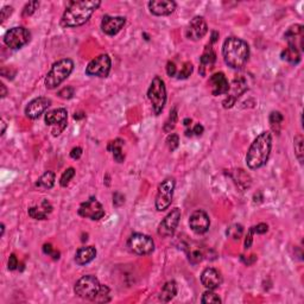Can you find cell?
I'll return each mask as SVG.
<instances>
[{"mask_svg": "<svg viewBox=\"0 0 304 304\" xmlns=\"http://www.w3.org/2000/svg\"><path fill=\"white\" fill-rule=\"evenodd\" d=\"M81 156H82V149L79 148V146H77V148H74L73 150L70 151V157L73 159H79Z\"/></svg>", "mask_w": 304, "mask_h": 304, "instance_id": "681fc988", "label": "cell"}, {"mask_svg": "<svg viewBox=\"0 0 304 304\" xmlns=\"http://www.w3.org/2000/svg\"><path fill=\"white\" fill-rule=\"evenodd\" d=\"M176 182L172 177L165 178L162 181L161 185L158 186L157 189L156 201H154V206L158 212H164L168 208L171 206L172 197H174Z\"/></svg>", "mask_w": 304, "mask_h": 304, "instance_id": "52a82bcc", "label": "cell"}, {"mask_svg": "<svg viewBox=\"0 0 304 304\" xmlns=\"http://www.w3.org/2000/svg\"><path fill=\"white\" fill-rule=\"evenodd\" d=\"M193 135H201L202 133H203V131H204V129H203V126H202L201 124H196L195 126L193 127Z\"/></svg>", "mask_w": 304, "mask_h": 304, "instance_id": "f907efd6", "label": "cell"}, {"mask_svg": "<svg viewBox=\"0 0 304 304\" xmlns=\"http://www.w3.org/2000/svg\"><path fill=\"white\" fill-rule=\"evenodd\" d=\"M18 265H19V263H18V259L17 257H16V254H12L10 255L9 258V264H7V266H9V270L10 271H15L16 269L18 268Z\"/></svg>", "mask_w": 304, "mask_h": 304, "instance_id": "f6af8a7d", "label": "cell"}, {"mask_svg": "<svg viewBox=\"0 0 304 304\" xmlns=\"http://www.w3.org/2000/svg\"><path fill=\"white\" fill-rule=\"evenodd\" d=\"M181 221L180 208H174L169 214L161 221L158 226V236L162 238H170L174 236L176 228Z\"/></svg>", "mask_w": 304, "mask_h": 304, "instance_id": "8fae6325", "label": "cell"}, {"mask_svg": "<svg viewBox=\"0 0 304 304\" xmlns=\"http://www.w3.org/2000/svg\"><path fill=\"white\" fill-rule=\"evenodd\" d=\"M283 121H284V116H283L281 112L278 111L271 112L270 117H269V122H270L271 130L273 131L274 133H277V135H279V132H281Z\"/></svg>", "mask_w": 304, "mask_h": 304, "instance_id": "1f68e13d", "label": "cell"}, {"mask_svg": "<svg viewBox=\"0 0 304 304\" xmlns=\"http://www.w3.org/2000/svg\"><path fill=\"white\" fill-rule=\"evenodd\" d=\"M1 125H2V130H1V135H4L5 133V129H6V125H5L4 121H1Z\"/></svg>", "mask_w": 304, "mask_h": 304, "instance_id": "9f6ffc18", "label": "cell"}, {"mask_svg": "<svg viewBox=\"0 0 304 304\" xmlns=\"http://www.w3.org/2000/svg\"><path fill=\"white\" fill-rule=\"evenodd\" d=\"M130 252L137 255H149L154 251V241L143 233H133L127 240Z\"/></svg>", "mask_w": 304, "mask_h": 304, "instance_id": "ba28073f", "label": "cell"}, {"mask_svg": "<svg viewBox=\"0 0 304 304\" xmlns=\"http://www.w3.org/2000/svg\"><path fill=\"white\" fill-rule=\"evenodd\" d=\"M217 37H219V34L217 33V31H213L212 33V39H210V43H215L217 42Z\"/></svg>", "mask_w": 304, "mask_h": 304, "instance_id": "f5cc1de1", "label": "cell"}, {"mask_svg": "<svg viewBox=\"0 0 304 304\" xmlns=\"http://www.w3.org/2000/svg\"><path fill=\"white\" fill-rule=\"evenodd\" d=\"M52 212V206L48 200H42L38 204L29 208L28 214L34 220H45L48 215Z\"/></svg>", "mask_w": 304, "mask_h": 304, "instance_id": "cb8c5ba5", "label": "cell"}, {"mask_svg": "<svg viewBox=\"0 0 304 304\" xmlns=\"http://www.w3.org/2000/svg\"><path fill=\"white\" fill-rule=\"evenodd\" d=\"M285 41L287 42V47L297 48L301 52L303 51V39H304V31L303 25L301 24H295V25L290 26L284 34Z\"/></svg>", "mask_w": 304, "mask_h": 304, "instance_id": "ffe728a7", "label": "cell"}, {"mask_svg": "<svg viewBox=\"0 0 304 304\" xmlns=\"http://www.w3.org/2000/svg\"><path fill=\"white\" fill-rule=\"evenodd\" d=\"M74 176H75V169L74 168H68V169L65 170V172H63L62 176H61L60 178V185L61 186H67L69 185V182H70L71 180L74 178Z\"/></svg>", "mask_w": 304, "mask_h": 304, "instance_id": "f35d334b", "label": "cell"}, {"mask_svg": "<svg viewBox=\"0 0 304 304\" xmlns=\"http://www.w3.org/2000/svg\"><path fill=\"white\" fill-rule=\"evenodd\" d=\"M167 73H168V75H169L170 77L177 75V68H176L175 63L171 62V61H169V62H168V65H167Z\"/></svg>", "mask_w": 304, "mask_h": 304, "instance_id": "c3c4849f", "label": "cell"}, {"mask_svg": "<svg viewBox=\"0 0 304 304\" xmlns=\"http://www.w3.org/2000/svg\"><path fill=\"white\" fill-rule=\"evenodd\" d=\"M51 106V100L49 98L39 97L31 100L25 107V116L29 119H38L42 114Z\"/></svg>", "mask_w": 304, "mask_h": 304, "instance_id": "d6986e66", "label": "cell"}, {"mask_svg": "<svg viewBox=\"0 0 304 304\" xmlns=\"http://www.w3.org/2000/svg\"><path fill=\"white\" fill-rule=\"evenodd\" d=\"M4 232H5V225L4 223H1V236H4Z\"/></svg>", "mask_w": 304, "mask_h": 304, "instance_id": "6f0895ef", "label": "cell"}, {"mask_svg": "<svg viewBox=\"0 0 304 304\" xmlns=\"http://www.w3.org/2000/svg\"><path fill=\"white\" fill-rule=\"evenodd\" d=\"M208 33V25L204 20L203 17L201 16H196L193 19L190 20L186 26V38L190 39V41L197 42L200 39L203 38Z\"/></svg>", "mask_w": 304, "mask_h": 304, "instance_id": "2e32d148", "label": "cell"}, {"mask_svg": "<svg viewBox=\"0 0 304 304\" xmlns=\"http://www.w3.org/2000/svg\"><path fill=\"white\" fill-rule=\"evenodd\" d=\"M177 118H178L177 108L174 107L171 109V111H170L169 118H168V120L165 121V124H164V132L170 133L172 130L175 129L176 122H177Z\"/></svg>", "mask_w": 304, "mask_h": 304, "instance_id": "836d02e7", "label": "cell"}, {"mask_svg": "<svg viewBox=\"0 0 304 304\" xmlns=\"http://www.w3.org/2000/svg\"><path fill=\"white\" fill-rule=\"evenodd\" d=\"M301 56H302V52L297 49V48L293 47H287L285 48L282 51V58L284 61H287L290 65H298L301 62Z\"/></svg>", "mask_w": 304, "mask_h": 304, "instance_id": "f546056e", "label": "cell"}, {"mask_svg": "<svg viewBox=\"0 0 304 304\" xmlns=\"http://www.w3.org/2000/svg\"><path fill=\"white\" fill-rule=\"evenodd\" d=\"M13 13V7L12 6H4L0 11V19H1V23H4L7 18L10 17Z\"/></svg>", "mask_w": 304, "mask_h": 304, "instance_id": "7bdbcfd3", "label": "cell"}, {"mask_svg": "<svg viewBox=\"0 0 304 304\" xmlns=\"http://www.w3.org/2000/svg\"><path fill=\"white\" fill-rule=\"evenodd\" d=\"M97 257V249L94 246H86L80 247L76 251L75 254V263L77 265H87V264L92 263Z\"/></svg>", "mask_w": 304, "mask_h": 304, "instance_id": "d4e9b609", "label": "cell"}, {"mask_svg": "<svg viewBox=\"0 0 304 304\" xmlns=\"http://www.w3.org/2000/svg\"><path fill=\"white\" fill-rule=\"evenodd\" d=\"M80 217L90 219L93 221H99L105 217V209L103 206L98 201L95 197H90L86 202L81 203L77 210Z\"/></svg>", "mask_w": 304, "mask_h": 304, "instance_id": "7c38bea8", "label": "cell"}, {"mask_svg": "<svg viewBox=\"0 0 304 304\" xmlns=\"http://www.w3.org/2000/svg\"><path fill=\"white\" fill-rule=\"evenodd\" d=\"M223 61L229 68H244L250 58V45L238 37H228L222 45Z\"/></svg>", "mask_w": 304, "mask_h": 304, "instance_id": "277c9868", "label": "cell"}, {"mask_svg": "<svg viewBox=\"0 0 304 304\" xmlns=\"http://www.w3.org/2000/svg\"><path fill=\"white\" fill-rule=\"evenodd\" d=\"M122 146H124V140L122 139H116L113 141H109L107 150L109 152H112L113 154V158L116 159V162L118 163H122L125 161V154L124 151H122Z\"/></svg>", "mask_w": 304, "mask_h": 304, "instance_id": "f1b7e54d", "label": "cell"}, {"mask_svg": "<svg viewBox=\"0 0 304 304\" xmlns=\"http://www.w3.org/2000/svg\"><path fill=\"white\" fill-rule=\"evenodd\" d=\"M0 87H1V94H0V95H1V98H5V97H6V94H7L6 87H5L4 84H1V86H0Z\"/></svg>", "mask_w": 304, "mask_h": 304, "instance_id": "db71d44e", "label": "cell"}, {"mask_svg": "<svg viewBox=\"0 0 304 304\" xmlns=\"http://www.w3.org/2000/svg\"><path fill=\"white\" fill-rule=\"evenodd\" d=\"M38 7H39V1H37V0L29 1L28 4L23 7L22 16L23 17H30V16H33L34 13L38 10Z\"/></svg>", "mask_w": 304, "mask_h": 304, "instance_id": "8d00e7d4", "label": "cell"}, {"mask_svg": "<svg viewBox=\"0 0 304 304\" xmlns=\"http://www.w3.org/2000/svg\"><path fill=\"white\" fill-rule=\"evenodd\" d=\"M56 175L52 171H45L41 177L37 180L36 186L41 189H51L55 185Z\"/></svg>", "mask_w": 304, "mask_h": 304, "instance_id": "4dcf8cb0", "label": "cell"}, {"mask_svg": "<svg viewBox=\"0 0 304 304\" xmlns=\"http://www.w3.org/2000/svg\"><path fill=\"white\" fill-rule=\"evenodd\" d=\"M250 257L251 258H247V259H246V258H245L244 255H241V260L244 261V263L246 264V265H252V264L254 263L255 260H257V257H255V255H250Z\"/></svg>", "mask_w": 304, "mask_h": 304, "instance_id": "816d5d0a", "label": "cell"}, {"mask_svg": "<svg viewBox=\"0 0 304 304\" xmlns=\"http://www.w3.org/2000/svg\"><path fill=\"white\" fill-rule=\"evenodd\" d=\"M252 229H253V233H257V234H265V233H268V231H269V226L266 225V223H258L257 226H253L252 227Z\"/></svg>", "mask_w": 304, "mask_h": 304, "instance_id": "ee69618b", "label": "cell"}, {"mask_svg": "<svg viewBox=\"0 0 304 304\" xmlns=\"http://www.w3.org/2000/svg\"><path fill=\"white\" fill-rule=\"evenodd\" d=\"M74 292L82 300L93 301V302H109L111 301V290L107 285H103L93 274H86L81 277L74 285Z\"/></svg>", "mask_w": 304, "mask_h": 304, "instance_id": "7a4b0ae2", "label": "cell"}, {"mask_svg": "<svg viewBox=\"0 0 304 304\" xmlns=\"http://www.w3.org/2000/svg\"><path fill=\"white\" fill-rule=\"evenodd\" d=\"M208 84L210 87V92L214 97H219V95L227 94L229 90V82L227 77L225 76L223 73H215L209 77Z\"/></svg>", "mask_w": 304, "mask_h": 304, "instance_id": "7402d4cb", "label": "cell"}, {"mask_svg": "<svg viewBox=\"0 0 304 304\" xmlns=\"http://www.w3.org/2000/svg\"><path fill=\"white\" fill-rule=\"evenodd\" d=\"M272 150V135L264 131L257 135L246 153V164L251 170H257L268 163Z\"/></svg>", "mask_w": 304, "mask_h": 304, "instance_id": "3957f363", "label": "cell"}, {"mask_svg": "<svg viewBox=\"0 0 304 304\" xmlns=\"http://www.w3.org/2000/svg\"><path fill=\"white\" fill-rule=\"evenodd\" d=\"M217 62V54H215L214 49L212 48V45L208 44L204 48V51L202 54L201 58H200V73L202 75L206 74L207 68H213L214 63Z\"/></svg>", "mask_w": 304, "mask_h": 304, "instance_id": "484cf974", "label": "cell"}, {"mask_svg": "<svg viewBox=\"0 0 304 304\" xmlns=\"http://www.w3.org/2000/svg\"><path fill=\"white\" fill-rule=\"evenodd\" d=\"M303 135H297L293 139V148H295V154L296 158L298 159L301 164H303V157H304V148H303Z\"/></svg>", "mask_w": 304, "mask_h": 304, "instance_id": "d6a6232c", "label": "cell"}, {"mask_svg": "<svg viewBox=\"0 0 304 304\" xmlns=\"http://www.w3.org/2000/svg\"><path fill=\"white\" fill-rule=\"evenodd\" d=\"M193 70H194L193 63H191V62H186L185 65H183L182 69H181V70L177 73V79L178 80L188 79V77L190 76L191 74H193Z\"/></svg>", "mask_w": 304, "mask_h": 304, "instance_id": "74e56055", "label": "cell"}, {"mask_svg": "<svg viewBox=\"0 0 304 304\" xmlns=\"http://www.w3.org/2000/svg\"><path fill=\"white\" fill-rule=\"evenodd\" d=\"M67 119H68V112L66 108H56L49 111L44 117V121L50 126H56L52 131L54 135H58L67 127Z\"/></svg>", "mask_w": 304, "mask_h": 304, "instance_id": "5bb4252c", "label": "cell"}, {"mask_svg": "<svg viewBox=\"0 0 304 304\" xmlns=\"http://www.w3.org/2000/svg\"><path fill=\"white\" fill-rule=\"evenodd\" d=\"M201 283L208 290H215L222 284V276L217 269L207 268L201 273Z\"/></svg>", "mask_w": 304, "mask_h": 304, "instance_id": "603a6c76", "label": "cell"}, {"mask_svg": "<svg viewBox=\"0 0 304 304\" xmlns=\"http://www.w3.org/2000/svg\"><path fill=\"white\" fill-rule=\"evenodd\" d=\"M148 98L150 100L154 114L159 116L163 112L167 103V87L163 80L159 76L152 79L150 87L148 89Z\"/></svg>", "mask_w": 304, "mask_h": 304, "instance_id": "8992f818", "label": "cell"}, {"mask_svg": "<svg viewBox=\"0 0 304 304\" xmlns=\"http://www.w3.org/2000/svg\"><path fill=\"white\" fill-rule=\"evenodd\" d=\"M177 295V283L175 281L167 282L162 287L161 293H159V301L164 303H169Z\"/></svg>", "mask_w": 304, "mask_h": 304, "instance_id": "4316f807", "label": "cell"}, {"mask_svg": "<svg viewBox=\"0 0 304 304\" xmlns=\"http://www.w3.org/2000/svg\"><path fill=\"white\" fill-rule=\"evenodd\" d=\"M180 249L185 251L189 263L193 264V265L200 264L206 257V251H204L203 247L199 242L191 241V240H182L180 244Z\"/></svg>", "mask_w": 304, "mask_h": 304, "instance_id": "9a60e30c", "label": "cell"}, {"mask_svg": "<svg viewBox=\"0 0 304 304\" xmlns=\"http://www.w3.org/2000/svg\"><path fill=\"white\" fill-rule=\"evenodd\" d=\"M178 145H180V137H178V135H176V133H171V135H168L167 146L170 151L171 152L175 151L176 149L178 148Z\"/></svg>", "mask_w": 304, "mask_h": 304, "instance_id": "ab89813d", "label": "cell"}, {"mask_svg": "<svg viewBox=\"0 0 304 304\" xmlns=\"http://www.w3.org/2000/svg\"><path fill=\"white\" fill-rule=\"evenodd\" d=\"M125 203V196L120 193H116L113 195V204L116 207H120Z\"/></svg>", "mask_w": 304, "mask_h": 304, "instance_id": "7dc6e473", "label": "cell"}, {"mask_svg": "<svg viewBox=\"0 0 304 304\" xmlns=\"http://www.w3.org/2000/svg\"><path fill=\"white\" fill-rule=\"evenodd\" d=\"M249 89L247 87V81L245 80V77H236V79L232 81V84H229V90L227 93V98L223 100L222 105L225 108H231L236 105V100L244 94L246 90Z\"/></svg>", "mask_w": 304, "mask_h": 304, "instance_id": "4fadbf2b", "label": "cell"}, {"mask_svg": "<svg viewBox=\"0 0 304 304\" xmlns=\"http://www.w3.org/2000/svg\"><path fill=\"white\" fill-rule=\"evenodd\" d=\"M231 176H232V178H233L234 182H236V185H238V186H240V188L242 189V190L250 188L251 185H252V178H251V176L247 174L245 170L236 169L233 172H232Z\"/></svg>", "mask_w": 304, "mask_h": 304, "instance_id": "83f0119b", "label": "cell"}, {"mask_svg": "<svg viewBox=\"0 0 304 304\" xmlns=\"http://www.w3.org/2000/svg\"><path fill=\"white\" fill-rule=\"evenodd\" d=\"M148 6L153 16L164 17V16H170L174 13L177 5L172 0H152L148 2Z\"/></svg>", "mask_w": 304, "mask_h": 304, "instance_id": "44dd1931", "label": "cell"}, {"mask_svg": "<svg viewBox=\"0 0 304 304\" xmlns=\"http://www.w3.org/2000/svg\"><path fill=\"white\" fill-rule=\"evenodd\" d=\"M99 0H75L67 5L61 25L63 28H79L84 25L90 19L92 15L100 7Z\"/></svg>", "mask_w": 304, "mask_h": 304, "instance_id": "6da1fadb", "label": "cell"}, {"mask_svg": "<svg viewBox=\"0 0 304 304\" xmlns=\"http://www.w3.org/2000/svg\"><path fill=\"white\" fill-rule=\"evenodd\" d=\"M189 226L195 234L207 233L210 227V219L204 210L197 209L189 218Z\"/></svg>", "mask_w": 304, "mask_h": 304, "instance_id": "e0dca14e", "label": "cell"}, {"mask_svg": "<svg viewBox=\"0 0 304 304\" xmlns=\"http://www.w3.org/2000/svg\"><path fill=\"white\" fill-rule=\"evenodd\" d=\"M112 60L107 54H101L93 58L86 67V75L97 77H107L111 73Z\"/></svg>", "mask_w": 304, "mask_h": 304, "instance_id": "30bf717a", "label": "cell"}, {"mask_svg": "<svg viewBox=\"0 0 304 304\" xmlns=\"http://www.w3.org/2000/svg\"><path fill=\"white\" fill-rule=\"evenodd\" d=\"M31 34L23 26H16L6 31L4 36V43L11 50H19L30 42Z\"/></svg>", "mask_w": 304, "mask_h": 304, "instance_id": "9c48e42d", "label": "cell"}, {"mask_svg": "<svg viewBox=\"0 0 304 304\" xmlns=\"http://www.w3.org/2000/svg\"><path fill=\"white\" fill-rule=\"evenodd\" d=\"M222 301H221V298L219 297V295H217L215 292H213V290H208L206 292H203V295H202V298H201V303H221Z\"/></svg>", "mask_w": 304, "mask_h": 304, "instance_id": "d590c367", "label": "cell"}, {"mask_svg": "<svg viewBox=\"0 0 304 304\" xmlns=\"http://www.w3.org/2000/svg\"><path fill=\"white\" fill-rule=\"evenodd\" d=\"M226 234L233 240H239L242 236V234H244V227L240 223H234V225L229 226L227 228Z\"/></svg>", "mask_w": 304, "mask_h": 304, "instance_id": "e575fe53", "label": "cell"}, {"mask_svg": "<svg viewBox=\"0 0 304 304\" xmlns=\"http://www.w3.org/2000/svg\"><path fill=\"white\" fill-rule=\"evenodd\" d=\"M126 24V18L121 16H103L101 20V30L107 36H116Z\"/></svg>", "mask_w": 304, "mask_h": 304, "instance_id": "ac0fdd59", "label": "cell"}, {"mask_svg": "<svg viewBox=\"0 0 304 304\" xmlns=\"http://www.w3.org/2000/svg\"><path fill=\"white\" fill-rule=\"evenodd\" d=\"M74 93H75V89H74L73 87L68 86V87L62 88V89H61L60 92L57 93V95L60 98L66 99V100H69V99H71L74 97Z\"/></svg>", "mask_w": 304, "mask_h": 304, "instance_id": "60d3db41", "label": "cell"}, {"mask_svg": "<svg viewBox=\"0 0 304 304\" xmlns=\"http://www.w3.org/2000/svg\"><path fill=\"white\" fill-rule=\"evenodd\" d=\"M191 122H193V120L189 119V118H186V119L183 120V124H185V126H186V127H188V129H189V127H190Z\"/></svg>", "mask_w": 304, "mask_h": 304, "instance_id": "11a10c76", "label": "cell"}, {"mask_svg": "<svg viewBox=\"0 0 304 304\" xmlns=\"http://www.w3.org/2000/svg\"><path fill=\"white\" fill-rule=\"evenodd\" d=\"M74 70V62L70 58H62L52 65L49 73L45 76V87L48 89H55L65 82Z\"/></svg>", "mask_w": 304, "mask_h": 304, "instance_id": "5b68a950", "label": "cell"}, {"mask_svg": "<svg viewBox=\"0 0 304 304\" xmlns=\"http://www.w3.org/2000/svg\"><path fill=\"white\" fill-rule=\"evenodd\" d=\"M43 252L45 253V254L50 255V257H52L54 259H60V252L58 251H55L54 249H52V246L50 244H45L43 246Z\"/></svg>", "mask_w": 304, "mask_h": 304, "instance_id": "b9f144b4", "label": "cell"}, {"mask_svg": "<svg viewBox=\"0 0 304 304\" xmlns=\"http://www.w3.org/2000/svg\"><path fill=\"white\" fill-rule=\"evenodd\" d=\"M253 229L252 227H251L249 231H247V234H246V238H245V249L249 250L251 249V246H252V242H253Z\"/></svg>", "mask_w": 304, "mask_h": 304, "instance_id": "bcb514c9", "label": "cell"}]
</instances>
